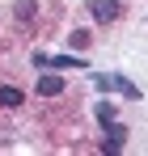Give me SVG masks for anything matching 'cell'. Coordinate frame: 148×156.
<instances>
[{
    "label": "cell",
    "mask_w": 148,
    "mask_h": 156,
    "mask_svg": "<svg viewBox=\"0 0 148 156\" xmlns=\"http://www.w3.org/2000/svg\"><path fill=\"white\" fill-rule=\"evenodd\" d=\"M89 13H93V21L110 26V21L123 17V0H89Z\"/></svg>",
    "instance_id": "1"
},
{
    "label": "cell",
    "mask_w": 148,
    "mask_h": 156,
    "mask_svg": "<svg viewBox=\"0 0 148 156\" xmlns=\"http://www.w3.org/2000/svg\"><path fill=\"white\" fill-rule=\"evenodd\" d=\"M72 47H76V51H85V47H89V34H85V30H76V34H72Z\"/></svg>",
    "instance_id": "8"
},
{
    "label": "cell",
    "mask_w": 148,
    "mask_h": 156,
    "mask_svg": "<svg viewBox=\"0 0 148 156\" xmlns=\"http://www.w3.org/2000/svg\"><path fill=\"white\" fill-rule=\"evenodd\" d=\"M21 101H25V93L17 84H0V105H4V110H17Z\"/></svg>",
    "instance_id": "3"
},
{
    "label": "cell",
    "mask_w": 148,
    "mask_h": 156,
    "mask_svg": "<svg viewBox=\"0 0 148 156\" xmlns=\"http://www.w3.org/2000/svg\"><path fill=\"white\" fill-rule=\"evenodd\" d=\"M110 89H119L127 101H140V97H144V93H140V89H135V84H131L127 76H110Z\"/></svg>",
    "instance_id": "4"
},
{
    "label": "cell",
    "mask_w": 148,
    "mask_h": 156,
    "mask_svg": "<svg viewBox=\"0 0 148 156\" xmlns=\"http://www.w3.org/2000/svg\"><path fill=\"white\" fill-rule=\"evenodd\" d=\"M17 17H21V21H30V17H34V4H30V0H21V4H17Z\"/></svg>",
    "instance_id": "9"
},
{
    "label": "cell",
    "mask_w": 148,
    "mask_h": 156,
    "mask_svg": "<svg viewBox=\"0 0 148 156\" xmlns=\"http://www.w3.org/2000/svg\"><path fill=\"white\" fill-rule=\"evenodd\" d=\"M59 93H64V80L59 76H43L38 80V97H59Z\"/></svg>",
    "instance_id": "5"
},
{
    "label": "cell",
    "mask_w": 148,
    "mask_h": 156,
    "mask_svg": "<svg viewBox=\"0 0 148 156\" xmlns=\"http://www.w3.org/2000/svg\"><path fill=\"white\" fill-rule=\"evenodd\" d=\"M47 68H89V63L76 55H55V59H47Z\"/></svg>",
    "instance_id": "6"
},
{
    "label": "cell",
    "mask_w": 148,
    "mask_h": 156,
    "mask_svg": "<svg viewBox=\"0 0 148 156\" xmlns=\"http://www.w3.org/2000/svg\"><path fill=\"white\" fill-rule=\"evenodd\" d=\"M123 144H127V127H119V122H106V144H102V148H106V152H119Z\"/></svg>",
    "instance_id": "2"
},
{
    "label": "cell",
    "mask_w": 148,
    "mask_h": 156,
    "mask_svg": "<svg viewBox=\"0 0 148 156\" xmlns=\"http://www.w3.org/2000/svg\"><path fill=\"white\" fill-rule=\"evenodd\" d=\"M98 122H102V127L114 122V105H110V101H98Z\"/></svg>",
    "instance_id": "7"
}]
</instances>
